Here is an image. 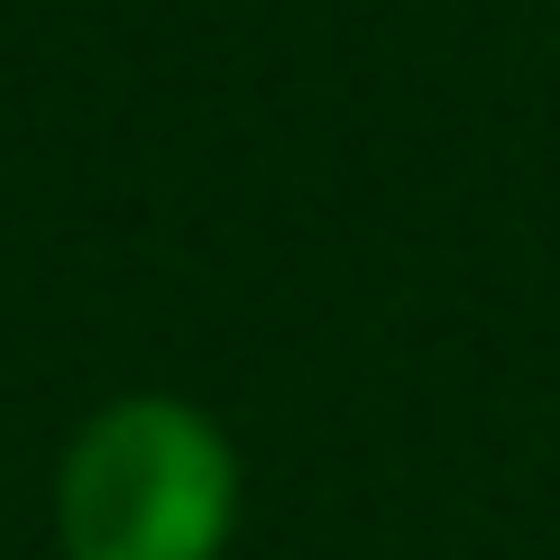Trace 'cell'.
<instances>
[{
    "mask_svg": "<svg viewBox=\"0 0 560 560\" xmlns=\"http://www.w3.org/2000/svg\"><path fill=\"white\" fill-rule=\"evenodd\" d=\"M240 533V451L184 395H120L56 459L65 560H221Z\"/></svg>",
    "mask_w": 560,
    "mask_h": 560,
    "instance_id": "6da1fadb",
    "label": "cell"
}]
</instances>
